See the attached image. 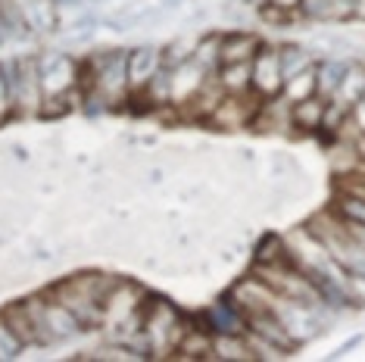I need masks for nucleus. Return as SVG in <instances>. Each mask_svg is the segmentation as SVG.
<instances>
[{
	"mask_svg": "<svg viewBox=\"0 0 365 362\" xmlns=\"http://www.w3.org/2000/svg\"><path fill=\"white\" fill-rule=\"evenodd\" d=\"M38 69H41V85H44V100L66 97L78 90V72L81 60L69 53H38Z\"/></svg>",
	"mask_w": 365,
	"mask_h": 362,
	"instance_id": "nucleus-5",
	"label": "nucleus"
},
{
	"mask_svg": "<svg viewBox=\"0 0 365 362\" xmlns=\"http://www.w3.org/2000/svg\"><path fill=\"white\" fill-rule=\"evenodd\" d=\"M190 325V316L181 312L169 297L147 294L144 309H140V334L147 343L150 359H169L178 353V343Z\"/></svg>",
	"mask_w": 365,
	"mask_h": 362,
	"instance_id": "nucleus-2",
	"label": "nucleus"
},
{
	"mask_svg": "<svg viewBox=\"0 0 365 362\" xmlns=\"http://www.w3.org/2000/svg\"><path fill=\"white\" fill-rule=\"evenodd\" d=\"M163 69V47L153 44H140L128 51V81H131V94H138L140 88L150 81L156 72Z\"/></svg>",
	"mask_w": 365,
	"mask_h": 362,
	"instance_id": "nucleus-11",
	"label": "nucleus"
},
{
	"mask_svg": "<svg viewBox=\"0 0 365 362\" xmlns=\"http://www.w3.org/2000/svg\"><path fill=\"white\" fill-rule=\"evenodd\" d=\"M0 312H4V319L10 322V328L16 331V337H19L26 347H41V343H38L35 319H31V309H29L26 300H16V303H10V306H4Z\"/></svg>",
	"mask_w": 365,
	"mask_h": 362,
	"instance_id": "nucleus-13",
	"label": "nucleus"
},
{
	"mask_svg": "<svg viewBox=\"0 0 365 362\" xmlns=\"http://www.w3.org/2000/svg\"><path fill=\"white\" fill-rule=\"evenodd\" d=\"M4 66L13 88L16 119L41 116V110H44V85H41L38 53H16L10 60H4Z\"/></svg>",
	"mask_w": 365,
	"mask_h": 362,
	"instance_id": "nucleus-4",
	"label": "nucleus"
},
{
	"mask_svg": "<svg viewBox=\"0 0 365 362\" xmlns=\"http://www.w3.org/2000/svg\"><path fill=\"white\" fill-rule=\"evenodd\" d=\"M262 106V97L259 94H225L219 100V106L212 110V116L206 119V125L212 131H244L253 125L256 113Z\"/></svg>",
	"mask_w": 365,
	"mask_h": 362,
	"instance_id": "nucleus-6",
	"label": "nucleus"
},
{
	"mask_svg": "<svg viewBox=\"0 0 365 362\" xmlns=\"http://www.w3.org/2000/svg\"><path fill=\"white\" fill-rule=\"evenodd\" d=\"M325 116H328V97L312 94L306 100L290 103V122L300 135H315V131L325 128Z\"/></svg>",
	"mask_w": 365,
	"mask_h": 362,
	"instance_id": "nucleus-12",
	"label": "nucleus"
},
{
	"mask_svg": "<svg viewBox=\"0 0 365 362\" xmlns=\"http://www.w3.org/2000/svg\"><path fill=\"white\" fill-rule=\"evenodd\" d=\"M197 51V41H185V38H175L163 47V63L165 66H181L185 60H190Z\"/></svg>",
	"mask_w": 365,
	"mask_h": 362,
	"instance_id": "nucleus-21",
	"label": "nucleus"
},
{
	"mask_svg": "<svg viewBox=\"0 0 365 362\" xmlns=\"http://www.w3.org/2000/svg\"><path fill=\"white\" fill-rule=\"evenodd\" d=\"M22 22L35 31V35H60L63 19H60V4L56 0H16Z\"/></svg>",
	"mask_w": 365,
	"mask_h": 362,
	"instance_id": "nucleus-9",
	"label": "nucleus"
},
{
	"mask_svg": "<svg viewBox=\"0 0 365 362\" xmlns=\"http://www.w3.org/2000/svg\"><path fill=\"white\" fill-rule=\"evenodd\" d=\"M187 4H190V0H160V6H163V10H169V13H178L181 6H187Z\"/></svg>",
	"mask_w": 365,
	"mask_h": 362,
	"instance_id": "nucleus-24",
	"label": "nucleus"
},
{
	"mask_svg": "<svg viewBox=\"0 0 365 362\" xmlns=\"http://www.w3.org/2000/svg\"><path fill=\"white\" fill-rule=\"evenodd\" d=\"M256 19H259V26H265V29L284 31V29H294L297 22L303 19V13L300 10H287V6H278V4H272V0H265L259 10H256Z\"/></svg>",
	"mask_w": 365,
	"mask_h": 362,
	"instance_id": "nucleus-18",
	"label": "nucleus"
},
{
	"mask_svg": "<svg viewBox=\"0 0 365 362\" xmlns=\"http://www.w3.org/2000/svg\"><path fill=\"white\" fill-rule=\"evenodd\" d=\"M26 303L31 309V319H35L41 347H56V343H66L85 331V325L76 319V312L66 309L63 303L53 300L47 291L35 294V297H26Z\"/></svg>",
	"mask_w": 365,
	"mask_h": 362,
	"instance_id": "nucleus-3",
	"label": "nucleus"
},
{
	"mask_svg": "<svg viewBox=\"0 0 365 362\" xmlns=\"http://www.w3.org/2000/svg\"><path fill=\"white\" fill-rule=\"evenodd\" d=\"M228 300L235 303V306L244 312V319H247V316H256V312H269V309H275L278 294L272 291V287L265 284L259 275L247 272V275H240L237 281L228 287Z\"/></svg>",
	"mask_w": 365,
	"mask_h": 362,
	"instance_id": "nucleus-8",
	"label": "nucleus"
},
{
	"mask_svg": "<svg viewBox=\"0 0 365 362\" xmlns=\"http://www.w3.org/2000/svg\"><path fill=\"white\" fill-rule=\"evenodd\" d=\"M262 38L253 29H225L219 41V66L222 63H253L259 53Z\"/></svg>",
	"mask_w": 365,
	"mask_h": 362,
	"instance_id": "nucleus-10",
	"label": "nucleus"
},
{
	"mask_svg": "<svg viewBox=\"0 0 365 362\" xmlns=\"http://www.w3.org/2000/svg\"><path fill=\"white\" fill-rule=\"evenodd\" d=\"M215 78L225 94H250L253 90V63H222Z\"/></svg>",
	"mask_w": 365,
	"mask_h": 362,
	"instance_id": "nucleus-15",
	"label": "nucleus"
},
{
	"mask_svg": "<svg viewBox=\"0 0 365 362\" xmlns=\"http://www.w3.org/2000/svg\"><path fill=\"white\" fill-rule=\"evenodd\" d=\"M10 119H16V100H13V88H10V76H6V66L0 60V128Z\"/></svg>",
	"mask_w": 365,
	"mask_h": 362,
	"instance_id": "nucleus-22",
	"label": "nucleus"
},
{
	"mask_svg": "<svg viewBox=\"0 0 365 362\" xmlns=\"http://www.w3.org/2000/svg\"><path fill=\"white\" fill-rule=\"evenodd\" d=\"M312 94H319V78H315V66H309V69H303V72H297L294 78H287V81H284V97H287L290 103L306 100V97H312Z\"/></svg>",
	"mask_w": 365,
	"mask_h": 362,
	"instance_id": "nucleus-19",
	"label": "nucleus"
},
{
	"mask_svg": "<svg viewBox=\"0 0 365 362\" xmlns=\"http://www.w3.org/2000/svg\"><path fill=\"white\" fill-rule=\"evenodd\" d=\"M253 94L262 100L284 94V66H281V44L262 41L259 53L253 56Z\"/></svg>",
	"mask_w": 365,
	"mask_h": 362,
	"instance_id": "nucleus-7",
	"label": "nucleus"
},
{
	"mask_svg": "<svg viewBox=\"0 0 365 362\" xmlns=\"http://www.w3.org/2000/svg\"><path fill=\"white\" fill-rule=\"evenodd\" d=\"M362 97H365V66L350 60L346 63L344 81H340V90H337L334 100H340V103H346V106H353L356 110V103H359Z\"/></svg>",
	"mask_w": 365,
	"mask_h": 362,
	"instance_id": "nucleus-17",
	"label": "nucleus"
},
{
	"mask_svg": "<svg viewBox=\"0 0 365 362\" xmlns=\"http://www.w3.org/2000/svg\"><path fill=\"white\" fill-rule=\"evenodd\" d=\"M122 281V275H106V272H76L66 275L60 281L47 284L44 291L53 300H60L66 309L76 312V319L85 325V331L101 328L106 316V297L113 294V287Z\"/></svg>",
	"mask_w": 365,
	"mask_h": 362,
	"instance_id": "nucleus-1",
	"label": "nucleus"
},
{
	"mask_svg": "<svg viewBox=\"0 0 365 362\" xmlns=\"http://www.w3.org/2000/svg\"><path fill=\"white\" fill-rule=\"evenodd\" d=\"M212 362H256L244 334H215L212 337Z\"/></svg>",
	"mask_w": 365,
	"mask_h": 362,
	"instance_id": "nucleus-14",
	"label": "nucleus"
},
{
	"mask_svg": "<svg viewBox=\"0 0 365 362\" xmlns=\"http://www.w3.org/2000/svg\"><path fill=\"white\" fill-rule=\"evenodd\" d=\"M272 4L287 6V10H300V4H303V0H272Z\"/></svg>",
	"mask_w": 365,
	"mask_h": 362,
	"instance_id": "nucleus-25",
	"label": "nucleus"
},
{
	"mask_svg": "<svg viewBox=\"0 0 365 362\" xmlns=\"http://www.w3.org/2000/svg\"><path fill=\"white\" fill-rule=\"evenodd\" d=\"M315 60L319 56L312 53L309 44H300V41H284L281 44V66H284V81L294 78L297 72L309 69V66H315Z\"/></svg>",
	"mask_w": 365,
	"mask_h": 362,
	"instance_id": "nucleus-16",
	"label": "nucleus"
},
{
	"mask_svg": "<svg viewBox=\"0 0 365 362\" xmlns=\"http://www.w3.org/2000/svg\"><path fill=\"white\" fill-rule=\"evenodd\" d=\"M26 350V343L16 337V331L10 328V322L4 319L0 312V362H10V359H19V353Z\"/></svg>",
	"mask_w": 365,
	"mask_h": 362,
	"instance_id": "nucleus-20",
	"label": "nucleus"
},
{
	"mask_svg": "<svg viewBox=\"0 0 365 362\" xmlns=\"http://www.w3.org/2000/svg\"><path fill=\"white\" fill-rule=\"evenodd\" d=\"M362 341H365V334H353L350 337V341H346L344 343V347H337V353H334V356L340 359V356H346V353H350V350H356V347H362Z\"/></svg>",
	"mask_w": 365,
	"mask_h": 362,
	"instance_id": "nucleus-23",
	"label": "nucleus"
}]
</instances>
